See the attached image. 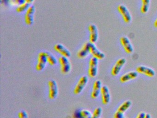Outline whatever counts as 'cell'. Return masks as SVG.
I'll list each match as a JSON object with an SVG mask.
<instances>
[{
    "instance_id": "cell-15",
    "label": "cell",
    "mask_w": 157,
    "mask_h": 118,
    "mask_svg": "<svg viewBox=\"0 0 157 118\" xmlns=\"http://www.w3.org/2000/svg\"><path fill=\"white\" fill-rule=\"evenodd\" d=\"M138 76V73L136 71H131L122 75L120 77V81L122 83L128 82L129 80L135 79Z\"/></svg>"
},
{
    "instance_id": "cell-25",
    "label": "cell",
    "mask_w": 157,
    "mask_h": 118,
    "mask_svg": "<svg viewBox=\"0 0 157 118\" xmlns=\"http://www.w3.org/2000/svg\"><path fill=\"white\" fill-rule=\"evenodd\" d=\"M35 11L36 8L33 5H30V6H29L28 9H27V11H26V14H28L33 15H34L35 13Z\"/></svg>"
},
{
    "instance_id": "cell-12",
    "label": "cell",
    "mask_w": 157,
    "mask_h": 118,
    "mask_svg": "<svg viewBox=\"0 0 157 118\" xmlns=\"http://www.w3.org/2000/svg\"><path fill=\"white\" fill-rule=\"evenodd\" d=\"M54 49L58 53L61 54V56L69 58L71 55V53L69 50L66 48L63 44L57 43L54 46Z\"/></svg>"
},
{
    "instance_id": "cell-29",
    "label": "cell",
    "mask_w": 157,
    "mask_h": 118,
    "mask_svg": "<svg viewBox=\"0 0 157 118\" xmlns=\"http://www.w3.org/2000/svg\"><path fill=\"white\" fill-rule=\"evenodd\" d=\"M15 3L19 5L23 4L25 2V0H15Z\"/></svg>"
},
{
    "instance_id": "cell-2",
    "label": "cell",
    "mask_w": 157,
    "mask_h": 118,
    "mask_svg": "<svg viewBox=\"0 0 157 118\" xmlns=\"http://www.w3.org/2000/svg\"><path fill=\"white\" fill-rule=\"evenodd\" d=\"M117 10L122 16L123 20L126 24H129L132 21V15L128 8L123 4H120L117 6Z\"/></svg>"
},
{
    "instance_id": "cell-27",
    "label": "cell",
    "mask_w": 157,
    "mask_h": 118,
    "mask_svg": "<svg viewBox=\"0 0 157 118\" xmlns=\"http://www.w3.org/2000/svg\"><path fill=\"white\" fill-rule=\"evenodd\" d=\"M114 118H126L124 115V113H121L117 111L114 115Z\"/></svg>"
},
{
    "instance_id": "cell-24",
    "label": "cell",
    "mask_w": 157,
    "mask_h": 118,
    "mask_svg": "<svg viewBox=\"0 0 157 118\" xmlns=\"http://www.w3.org/2000/svg\"><path fill=\"white\" fill-rule=\"evenodd\" d=\"M71 70V63L66 65L61 66V72L63 74H67L70 72Z\"/></svg>"
},
{
    "instance_id": "cell-22",
    "label": "cell",
    "mask_w": 157,
    "mask_h": 118,
    "mask_svg": "<svg viewBox=\"0 0 157 118\" xmlns=\"http://www.w3.org/2000/svg\"><path fill=\"white\" fill-rule=\"evenodd\" d=\"M102 110L101 108L98 107L96 108L94 111L92 113L91 118H100L101 115Z\"/></svg>"
},
{
    "instance_id": "cell-21",
    "label": "cell",
    "mask_w": 157,
    "mask_h": 118,
    "mask_svg": "<svg viewBox=\"0 0 157 118\" xmlns=\"http://www.w3.org/2000/svg\"><path fill=\"white\" fill-rule=\"evenodd\" d=\"M25 20L26 25L32 26L34 23V15L25 14Z\"/></svg>"
},
{
    "instance_id": "cell-30",
    "label": "cell",
    "mask_w": 157,
    "mask_h": 118,
    "mask_svg": "<svg viewBox=\"0 0 157 118\" xmlns=\"http://www.w3.org/2000/svg\"><path fill=\"white\" fill-rule=\"evenodd\" d=\"M25 2L29 4H31L33 2L34 0H25Z\"/></svg>"
},
{
    "instance_id": "cell-14",
    "label": "cell",
    "mask_w": 157,
    "mask_h": 118,
    "mask_svg": "<svg viewBox=\"0 0 157 118\" xmlns=\"http://www.w3.org/2000/svg\"><path fill=\"white\" fill-rule=\"evenodd\" d=\"M90 42H86L82 46V48L78 51L77 56L80 59H84L87 57L90 53L89 48H90Z\"/></svg>"
},
{
    "instance_id": "cell-23",
    "label": "cell",
    "mask_w": 157,
    "mask_h": 118,
    "mask_svg": "<svg viewBox=\"0 0 157 118\" xmlns=\"http://www.w3.org/2000/svg\"><path fill=\"white\" fill-rule=\"evenodd\" d=\"M58 61L61 66H63V65H66L68 64L71 63L70 61L69 60V58L63 56H60L59 58Z\"/></svg>"
},
{
    "instance_id": "cell-11",
    "label": "cell",
    "mask_w": 157,
    "mask_h": 118,
    "mask_svg": "<svg viewBox=\"0 0 157 118\" xmlns=\"http://www.w3.org/2000/svg\"><path fill=\"white\" fill-rule=\"evenodd\" d=\"M102 83L100 80H95L93 85L92 90L91 93V97L92 99H96L101 94Z\"/></svg>"
},
{
    "instance_id": "cell-17",
    "label": "cell",
    "mask_w": 157,
    "mask_h": 118,
    "mask_svg": "<svg viewBox=\"0 0 157 118\" xmlns=\"http://www.w3.org/2000/svg\"><path fill=\"white\" fill-rule=\"evenodd\" d=\"M132 102L130 100H127L123 102L117 109V111L124 113L131 106Z\"/></svg>"
},
{
    "instance_id": "cell-26",
    "label": "cell",
    "mask_w": 157,
    "mask_h": 118,
    "mask_svg": "<svg viewBox=\"0 0 157 118\" xmlns=\"http://www.w3.org/2000/svg\"><path fill=\"white\" fill-rule=\"evenodd\" d=\"M18 118H28V114L25 111H21L18 113Z\"/></svg>"
},
{
    "instance_id": "cell-3",
    "label": "cell",
    "mask_w": 157,
    "mask_h": 118,
    "mask_svg": "<svg viewBox=\"0 0 157 118\" xmlns=\"http://www.w3.org/2000/svg\"><path fill=\"white\" fill-rule=\"evenodd\" d=\"M99 60L95 57H92L89 61L88 74L90 77H95L98 73V65Z\"/></svg>"
},
{
    "instance_id": "cell-9",
    "label": "cell",
    "mask_w": 157,
    "mask_h": 118,
    "mask_svg": "<svg viewBox=\"0 0 157 118\" xmlns=\"http://www.w3.org/2000/svg\"><path fill=\"white\" fill-rule=\"evenodd\" d=\"M89 52L93 57L97 58L99 60H102L105 57V53L100 50L94 43H91V42L90 43Z\"/></svg>"
},
{
    "instance_id": "cell-5",
    "label": "cell",
    "mask_w": 157,
    "mask_h": 118,
    "mask_svg": "<svg viewBox=\"0 0 157 118\" xmlns=\"http://www.w3.org/2000/svg\"><path fill=\"white\" fill-rule=\"evenodd\" d=\"M88 81L89 79L87 76L84 75L82 76L79 79L74 88L73 90L74 94L77 95L80 94L88 84Z\"/></svg>"
},
{
    "instance_id": "cell-13",
    "label": "cell",
    "mask_w": 157,
    "mask_h": 118,
    "mask_svg": "<svg viewBox=\"0 0 157 118\" xmlns=\"http://www.w3.org/2000/svg\"><path fill=\"white\" fill-rule=\"evenodd\" d=\"M136 72L139 73L143 74L149 77H153L155 75V72L153 69L144 65L138 66L136 68Z\"/></svg>"
},
{
    "instance_id": "cell-4",
    "label": "cell",
    "mask_w": 157,
    "mask_h": 118,
    "mask_svg": "<svg viewBox=\"0 0 157 118\" xmlns=\"http://www.w3.org/2000/svg\"><path fill=\"white\" fill-rule=\"evenodd\" d=\"M48 97L50 99L56 98L58 95L59 89L57 83L55 80L51 79L48 83Z\"/></svg>"
},
{
    "instance_id": "cell-32",
    "label": "cell",
    "mask_w": 157,
    "mask_h": 118,
    "mask_svg": "<svg viewBox=\"0 0 157 118\" xmlns=\"http://www.w3.org/2000/svg\"><path fill=\"white\" fill-rule=\"evenodd\" d=\"M145 118H151V116L149 113H146Z\"/></svg>"
},
{
    "instance_id": "cell-18",
    "label": "cell",
    "mask_w": 157,
    "mask_h": 118,
    "mask_svg": "<svg viewBox=\"0 0 157 118\" xmlns=\"http://www.w3.org/2000/svg\"><path fill=\"white\" fill-rule=\"evenodd\" d=\"M47 61L48 63L52 66L57 65L58 61L56 57L49 52H48V55Z\"/></svg>"
},
{
    "instance_id": "cell-31",
    "label": "cell",
    "mask_w": 157,
    "mask_h": 118,
    "mask_svg": "<svg viewBox=\"0 0 157 118\" xmlns=\"http://www.w3.org/2000/svg\"><path fill=\"white\" fill-rule=\"evenodd\" d=\"M153 25H154V26L155 27V28H157V18H156V19H155V21H154Z\"/></svg>"
},
{
    "instance_id": "cell-16",
    "label": "cell",
    "mask_w": 157,
    "mask_h": 118,
    "mask_svg": "<svg viewBox=\"0 0 157 118\" xmlns=\"http://www.w3.org/2000/svg\"><path fill=\"white\" fill-rule=\"evenodd\" d=\"M151 0H141L140 11L142 14L147 13L150 5Z\"/></svg>"
},
{
    "instance_id": "cell-28",
    "label": "cell",
    "mask_w": 157,
    "mask_h": 118,
    "mask_svg": "<svg viewBox=\"0 0 157 118\" xmlns=\"http://www.w3.org/2000/svg\"><path fill=\"white\" fill-rule=\"evenodd\" d=\"M146 114V113H145V112H140V113L138 114L136 118H145Z\"/></svg>"
},
{
    "instance_id": "cell-20",
    "label": "cell",
    "mask_w": 157,
    "mask_h": 118,
    "mask_svg": "<svg viewBox=\"0 0 157 118\" xmlns=\"http://www.w3.org/2000/svg\"><path fill=\"white\" fill-rule=\"evenodd\" d=\"M81 118H91L92 113L90 111L87 109H82L80 111Z\"/></svg>"
},
{
    "instance_id": "cell-19",
    "label": "cell",
    "mask_w": 157,
    "mask_h": 118,
    "mask_svg": "<svg viewBox=\"0 0 157 118\" xmlns=\"http://www.w3.org/2000/svg\"><path fill=\"white\" fill-rule=\"evenodd\" d=\"M31 5L25 2L23 4L19 5L16 9V11L18 13H21L27 11Z\"/></svg>"
},
{
    "instance_id": "cell-1",
    "label": "cell",
    "mask_w": 157,
    "mask_h": 118,
    "mask_svg": "<svg viewBox=\"0 0 157 118\" xmlns=\"http://www.w3.org/2000/svg\"><path fill=\"white\" fill-rule=\"evenodd\" d=\"M48 52L42 51L39 53L37 58V62L36 65V69L38 72L43 71L48 63Z\"/></svg>"
},
{
    "instance_id": "cell-6",
    "label": "cell",
    "mask_w": 157,
    "mask_h": 118,
    "mask_svg": "<svg viewBox=\"0 0 157 118\" xmlns=\"http://www.w3.org/2000/svg\"><path fill=\"white\" fill-rule=\"evenodd\" d=\"M120 42L125 52L128 54H131L133 52L134 48L133 45L128 37L123 36L120 38Z\"/></svg>"
},
{
    "instance_id": "cell-7",
    "label": "cell",
    "mask_w": 157,
    "mask_h": 118,
    "mask_svg": "<svg viewBox=\"0 0 157 118\" xmlns=\"http://www.w3.org/2000/svg\"><path fill=\"white\" fill-rule=\"evenodd\" d=\"M88 30L90 32V42L95 43L97 42L99 38L98 28L94 24H91L88 27Z\"/></svg>"
},
{
    "instance_id": "cell-10",
    "label": "cell",
    "mask_w": 157,
    "mask_h": 118,
    "mask_svg": "<svg viewBox=\"0 0 157 118\" xmlns=\"http://www.w3.org/2000/svg\"><path fill=\"white\" fill-rule=\"evenodd\" d=\"M102 102L104 105H107L110 102L111 95L108 87L106 85L102 86L101 90Z\"/></svg>"
},
{
    "instance_id": "cell-8",
    "label": "cell",
    "mask_w": 157,
    "mask_h": 118,
    "mask_svg": "<svg viewBox=\"0 0 157 118\" xmlns=\"http://www.w3.org/2000/svg\"><path fill=\"white\" fill-rule=\"evenodd\" d=\"M126 62V61L125 58H122L118 59L112 68L111 70V74L113 76H117L125 64Z\"/></svg>"
}]
</instances>
